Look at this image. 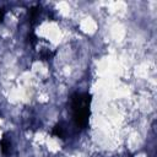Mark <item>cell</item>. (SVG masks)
<instances>
[{
	"label": "cell",
	"mask_w": 157,
	"mask_h": 157,
	"mask_svg": "<svg viewBox=\"0 0 157 157\" xmlns=\"http://www.w3.org/2000/svg\"><path fill=\"white\" fill-rule=\"evenodd\" d=\"M92 96L90 93H75L71 97L72 117L76 126L83 129L88 123L90 105Z\"/></svg>",
	"instance_id": "1"
},
{
	"label": "cell",
	"mask_w": 157,
	"mask_h": 157,
	"mask_svg": "<svg viewBox=\"0 0 157 157\" xmlns=\"http://www.w3.org/2000/svg\"><path fill=\"white\" fill-rule=\"evenodd\" d=\"M0 147H1V152L4 155H9L10 153V150H11V142L10 140L7 139V135L4 134L2 139L0 140Z\"/></svg>",
	"instance_id": "2"
},
{
	"label": "cell",
	"mask_w": 157,
	"mask_h": 157,
	"mask_svg": "<svg viewBox=\"0 0 157 157\" xmlns=\"http://www.w3.org/2000/svg\"><path fill=\"white\" fill-rule=\"evenodd\" d=\"M39 13H40L39 6H33V7H31V9H29V21H31V22H34V21L38 18Z\"/></svg>",
	"instance_id": "3"
},
{
	"label": "cell",
	"mask_w": 157,
	"mask_h": 157,
	"mask_svg": "<svg viewBox=\"0 0 157 157\" xmlns=\"http://www.w3.org/2000/svg\"><path fill=\"white\" fill-rule=\"evenodd\" d=\"M52 134H53L54 136H56V137H60V139H64V137H65V130H64V128H63L61 125H59V124L54 126Z\"/></svg>",
	"instance_id": "4"
},
{
	"label": "cell",
	"mask_w": 157,
	"mask_h": 157,
	"mask_svg": "<svg viewBox=\"0 0 157 157\" xmlns=\"http://www.w3.org/2000/svg\"><path fill=\"white\" fill-rule=\"evenodd\" d=\"M4 16H5V12H4V10H2V9H0V21H2V20H4Z\"/></svg>",
	"instance_id": "5"
}]
</instances>
